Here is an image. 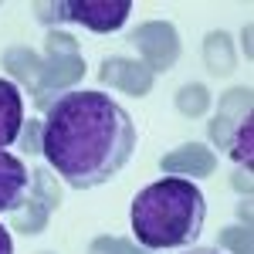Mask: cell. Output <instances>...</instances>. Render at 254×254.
Masks as SVG:
<instances>
[{"mask_svg": "<svg viewBox=\"0 0 254 254\" xmlns=\"http://www.w3.org/2000/svg\"><path fill=\"white\" fill-rule=\"evenodd\" d=\"M34 10H38V20L44 24H51V20L85 24L95 34H109L126 24L132 3L129 0H58V3H38Z\"/></svg>", "mask_w": 254, "mask_h": 254, "instance_id": "cell-4", "label": "cell"}, {"mask_svg": "<svg viewBox=\"0 0 254 254\" xmlns=\"http://www.w3.org/2000/svg\"><path fill=\"white\" fill-rule=\"evenodd\" d=\"M176 109L183 112V116H203L207 109H210V92H207V85H200V81H193V85H183L180 92H176Z\"/></svg>", "mask_w": 254, "mask_h": 254, "instance_id": "cell-14", "label": "cell"}, {"mask_svg": "<svg viewBox=\"0 0 254 254\" xmlns=\"http://www.w3.org/2000/svg\"><path fill=\"white\" fill-rule=\"evenodd\" d=\"M234 187L244 190V193H251V173H248V170H244V173H234Z\"/></svg>", "mask_w": 254, "mask_h": 254, "instance_id": "cell-20", "label": "cell"}, {"mask_svg": "<svg viewBox=\"0 0 254 254\" xmlns=\"http://www.w3.org/2000/svg\"><path fill=\"white\" fill-rule=\"evenodd\" d=\"M44 51H55V55H75L78 51V41L64 31H48L44 38Z\"/></svg>", "mask_w": 254, "mask_h": 254, "instance_id": "cell-18", "label": "cell"}, {"mask_svg": "<svg viewBox=\"0 0 254 254\" xmlns=\"http://www.w3.org/2000/svg\"><path fill=\"white\" fill-rule=\"evenodd\" d=\"M88 254H146V251H139L126 237H95L88 244Z\"/></svg>", "mask_w": 254, "mask_h": 254, "instance_id": "cell-15", "label": "cell"}, {"mask_svg": "<svg viewBox=\"0 0 254 254\" xmlns=\"http://www.w3.org/2000/svg\"><path fill=\"white\" fill-rule=\"evenodd\" d=\"M0 64L14 75V81H20L27 92H38V78H41V55L34 51V48H24V44H17V48H7L3 51V58H0Z\"/></svg>", "mask_w": 254, "mask_h": 254, "instance_id": "cell-12", "label": "cell"}, {"mask_svg": "<svg viewBox=\"0 0 254 254\" xmlns=\"http://www.w3.org/2000/svg\"><path fill=\"white\" fill-rule=\"evenodd\" d=\"M58 207H61L58 180L51 176L48 166H38V170H31V190L24 196V203L14 210V224L10 227H17L20 234H41L48 227V217Z\"/></svg>", "mask_w": 254, "mask_h": 254, "instance_id": "cell-5", "label": "cell"}, {"mask_svg": "<svg viewBox=\"0 0 254 254\" xmlns=\"http://www.w3.org/2000/svg\"><path fill=\"white\" fill-rule=\"evenodd\" d=\"M183 254H224V251H217V248H187Z\"/></svg>", "mask_w": 254, "mask_h": 254, "instance_id": "cell-21", "label": "cell"}, {"mask_svg": "<svg viewBox=\"0 0 254 254\" xmlns=\"http://www.w3.org/2000/svg\"><path fill=\"white\" fill-rule=\"evenodd\" d=\"M98 78H102V85L136 98L153 92V71L142 61H132V58H105L102 68H98Z\"/></svg>", "mask_w": 254, "mask_h": 254, "instance_id": "cell-8", "label": "cell"}, {"mask_svg": "<svg viewBox=\"0 0 254 254\" xmlns=\"http://www.w3.org/2000/svg\"><path fill=\"white\" fill-rule=\"evenodd\" d=\"M41 132H44V122H38V119H27V126H20V149L27 153V156H34V153H41Z\"/></svg>", "mask_w": 254, "mask_h": 254, "instance_id": "cell-17", "label": "cell"}, {"mask_svg": "<svg viewBox=\"0 0 254 254\" xmlns=\"http://www.w3.org/2000/svg\"><path fill=\"white\" fill-rule=\"evenodd\" d=\"M210 139L237 166H244L248 173L254 170V92L251 88H231L220 98L217 116L210 119Z\"/></svg>", "mask_w": 254, "mask_h": 254, "instance_id": "cell-3", "label": "cell"}, {"mask_svg": "<svg viewBox=\"0 0 254 254\" xmlns=\"http://www.w3.org/2000/svg\"><path fill=\"white\" fill-rule=\"evenodd\" d=\"M0 254H14V241H10V231L0 224Z\"/></svg>", "mask_w": 254, "mask_h": 254, "instance_id": "cell-19", "label": "cell"}, {"mask_svg": "<svg viewBox=\"0 0 254 254\" xmlns=\"http://www.w3.org/2000/svg\"><path fill=\"white\" fill-rule=\"evenodd\" d=\"M244 51L251 55V27H244Z\"/></svg>", "mask_w": 254, "mask_h": 254, "instance_id": "cell-22", "label": "cell"}, {"mask_svg": "<svg viewBox=\"0 0 254 254\" xmlns=\"http://www.w3.org/2000/svg\"><path fill=\"white\" fill-rule=\"evenodd\" d=\"M41 153L75 190H92L122 173L136 153V126L105 92H64L48 109Z\"/></svg>", "mask_w": 254, "mask_h": 254, "instance_id": "cell-1", "label": "cell"}, {"mask_svg": "<svg viewBox=\"0 0 254 254\" xmlns=\"http://www.w3.org/2000/svg\"><path fill=\"white\" fill-rule=\"evenodd\" d=\"M159 166H163V173H176L183 180H200V176H210L217 170V156L200 142H187L173 153H166Z\"/></svg>", "mask_w": 254, "mask_h": 254, "instance_id": "cell-9", "label": "cell"}, {"mask_svg": "<svg viewBox=\"0 0 254 254\" xmlns=\"http://www.w3.org/2000/svg\"><path fill=\"white\" fill-rule=\"evenodd\" d=\"M85 78V61L81 55H55V51H44L41 55V78H38V92H34V105L38 109H51L58 102V92L64 88H75Z\"/></svg>", "mask_w": 254, "mask_h": 254, "instance_id": "cell-6", "label": "cell"}, {"mask_svg": "<svg viewBox=\"0 0 254 254\" xmlns=\"http://www.w3.org/2000/svg\"><path fill=\"white\" fill-rule=\"evenodd\" d=\"M44 254H51V251H44Z\"/></svg>", "mask_w": 254, "mask_h": 254, "instance_id": "cell-23", "label": "cell"}, {"mask_svg": "<svg viewBox=\"0 0 254 254\" xmlns=\"http://www.w3.org/2000/svg\"><path fill=\"white\" fill-rule=\"evenodd\" d=\"M220 248H231L234 254H251V227H227L220 234Z\"/></svg>", "mask_w": 254, "mask_h": 254, "instance_id": "cell-16", "label": "cell"}, {"mask_svg": "<svg viewBox=\"0 0 254 254\" xmlns=\"http://www.w3.org/2000/svg\"><path fill=\"white\" fill-rule=\"evenodd\" d=\"M132 44L142 55V64L156 75V71H170L180 58V38H176V27L166 20H146L132 31Z\"/></svg>", "mask_w": 254, "mask_h": 254, "instance_id": "cell-7", "label": "cell"}, {"mask_svg": "<svg viewBox=\"0 0 254 254\" xmlns=\"http://www.w3.org/2000/svg\"><path fill=\"white\" fill-rule=\"evenodd\" d=\"M129 217L136 241L146 251H187L203 231L207 203L193 180L163 176L136 193Z\"/></svg>", "mask_w": 254, "mask_h": 254, "instance_id": "cell-2", "label": "cell"}, {"mask_svg": "<svg viewBox=\"0 0 254 254\" xmlns=\"http://www.w3.org/2000/svg\"><path fill=\"white\" fill-rule=\"evenodd\" d=\"M27 190H31V173H27L24 159L0 149V214H14L24 203Z\"/></svg>", "mask_w": 254, "mask_h": 254, "instance_id": "cell-10", "label": "cell"}, {"mask_svg": "<svg viewBox=\"0 0 254 254\" xmlns=\"http://www.w3.org/2000/svg\"><path fill=\"white\" fill-rule=\"evenodd\" d=\"M24 126V98L14 81L0 78V149L14 146Z\"/></svg>", "mask_w": 254, "mask_h": 254, "instance_id": "cell-11", "label": "cell"}, {"mask_svg": "<svg viewBox=\"0 0 254 254\" xmlns=\"http://www.w3.org/2000/svg\"><path fill=\"white\" fill-rule=\"evenodd\" d=\"M203 61L210 68V75H217V78L234 71L237 58H234V44L227 38V31H210L207 34V41H203Z\"/></svg>", "mask_w": 254, "mask_h": 254, "instance_id": "cell-13", "label": "cell"}]
</instances>
